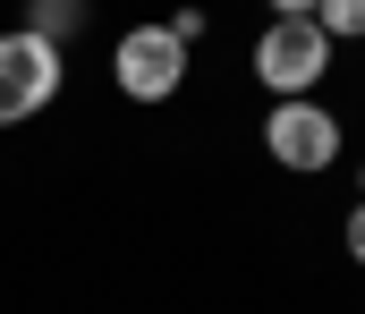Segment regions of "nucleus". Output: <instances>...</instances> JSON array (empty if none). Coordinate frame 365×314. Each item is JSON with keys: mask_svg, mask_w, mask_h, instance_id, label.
<instances>
[{"mask_svg": "<svg viewBox=\"0 0 365 314\" xmlns=\"http://www.w3.org/2000/svg\"><path fill=\"white\" fill-rule=\"evenodd\" d=\"M272 17H314V0H264Z\"/></svg>", "mask_w": 365, "mask_h": 314, "instance_id": "0eeeda50", "label": "nucleus"}, {"mask_svg": "<svg viewBox=\"0 0 365 314\" xmlns=\"http://www.w3.org/2000/svg\"><path fill=\"white\" fill-rule=\"evenodd\" d=\"M110 85H119L128 103H170L187 85V43L170 26H128V34L110 43Z\"/></svg>", "mask_w": 365, "mask_h": 314, "instance_id": "20e7f679", "label": "nucleus"}, {"mask_svg": "<svg viewBox=\"0 0 365 314\" xmlns=\"http://www.w3.org/2000/svg\"><path fill=\"white\" fill-rule=\"evenodd\" d=\"M340 246H349V263H365V196L349 204V221H340Z\"/></svg>", "mask_w": 365, "mask_h": 314, "instance_id": "423d86ee", "label": "nucleus"}, {"mask_svg": "<svg viewBox=\"0 0 365 314\" xmlns=\"http://www.w3.org/2000/svg\"><path fill=\"white\" fill-rule=\"evenodd\" d=\"M323 43H365V0H314Z\"/></svg>", "mask_w": 365, "mask_h": 314, "instance_id": "39448f33", "label": "nucleus"}, {"mask_svg": "<svg viewBox=\"0 0 365 314\" xmlns=\"http://www.w3.org/2000/svg\"><path fill=\"white\" fill-rule=\"evenodd\" d=\"M247 68H255V85H264V94L289 103V94H314V85H323L331 43H323V26H314V17H272V26L255 34Z\"/></svg>", "mask_w": 365, "mask_h": 314, "instance_id": "f257e3e1", "label": "nucleus"}, {"mask_svg": "<svg viewBox=\"0 0 365 314\" xmlns=\"http://www.w3.org/2000/svg\"><path fill=\"white\" fill-rule=\"evenodd\" d=\"M60 77H68L60 43H43L34 26L0 34V127H26L34 110H51V94H60Z\"/></svg>", "mask_w": 365, "mask_h": 314, "instance_id": "f03ea898", "label": "nucleus"}, {"mask_svg": "<svg viewBox=\"0 0 365 314\" xmlns=\"http://www.w3.org/2000/svg\"><path fill=\"white\" fill-rule=\"evenodd\" d=\"M264 153H272L280 170H297V179L331 170V162H340V110H323L314 94L272 103V110H264Z\"/></svg>", "mask_w": 365, "mask_h": 314, "instance_id": "7ed1b4c3", "label": "nucleus"}]
</instances>
